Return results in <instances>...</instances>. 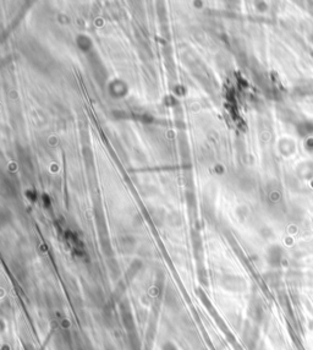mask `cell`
I'll use <instances>...</instances> for the list:
<instances>
[{
  "mask_svg": "<svg viewBox=\"0 0 313 350\" xmlns=\"http://www.w3.org/2000/svg\"><path fill=\"white\" fill-rule=\"evenodd\" d=\"M162 350H179L173 343H170V342H167V343L163 344Z\"/></svg>",
  "mask_w": 313,
  "mask_h": 350,
  "instance_id": "6da1fadb",
  "label": "cell"
}]
</instances>
